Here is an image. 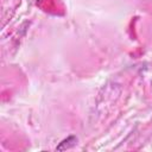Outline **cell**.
I'll return each instance as SVG.
<instances>
[{
    "label": "cell",
    "instance_id": "obj_1",
    "mask_svg": "<svg viewBox=\"0 0 152 152\" xmlns=\"http://www.w3.org/2000/svg\"><path fill=\"white\" fill-rule=\"evenodd\" d=\"M76 144H77V138H76V135H72L71 134V135L66 137L65 139H63L58 144V146L56 147V150L57 151H65V150H69V148L74 147Z\"/></svg>",
    "mask_w": 152,
    "mask_h": 152
}]
</instances>
